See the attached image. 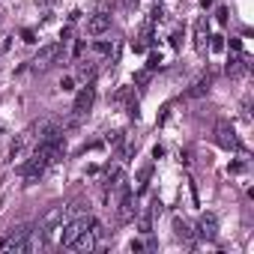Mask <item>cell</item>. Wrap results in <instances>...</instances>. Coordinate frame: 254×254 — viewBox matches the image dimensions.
Here are the masks:
<instances>
[{
  "mask_svg": "<svg viewBox=\"0 0 254 254\" xmlns=\"http://www.w3.org/2000/svg\"><path fill=\"white\" fill-rule=\"evenodd\" d=\"M90 227V218H75V221H69L66 227H60V245H72V239L81 233V230H87Z\"/></svg>",
  "mask_w": 254,
  "mask_h": 254,
  "instance_id": "obj_5",
  "label": "cell"
},
{
  "mask_svg": "<svg viewBox=\"0 0 254 254\" xmlns=\"http://www.w3.org/2000/svg\"><path fill=\"white\" fill-rule=\"evenodd\" d=\"M150 174H153V168H150V165H144V168H141V174H138V191H144V189H147Z\"/></svg>",
  "mask_w": 254,
  "mask_h": 254,
  "instance_id": "obj_13",
  "label": "cell"
},
{
  "mask_svg": "<svg viewBox=\"0 0 254 254\" xmlns=\"http://www.w3.org/2000/svg\"><path fill=\"white\" fill-rule=\"evenodd\" d=\"M108 27H111V15H108V12H96V15L87 21V33H90V36H102Z\"/></svg>",
  "mask_w": 254,
  "mask_h": 254,
  "instance_id": "obj_7",
  "label": "cell"
},
{
  "mask_svg": "<svg viewBox=\"0 0 254 254\" xmlns=\"http://www.w3.org/2000/svg\"><path fill=\"white\" fill-rule=\"evenodd\" d=\"M60 54H63V45L60 42H54V45H45L36 57H33V66L39 69V72H45V69H51L57 60H60Z\"/></svg>",
  "mask_w": 254,
  "mask_h": 254,
  "instance_id": "obj_2",
  "label": "cell"
},
{
  "mask_svg": "<svg viewBox=\"0 0 254 254\" xmlns=\"http://www.w3.org/2000/svg\"><path fill=\"white\" fill-rule=\"evenodd\" d=\"M215 15H218V21H221V24H227V9H218Z\"/></svg>",
  "mask_w": 254,
  "mask_h": 254,
  "instance_id": "obj_17",
  "label": "cell"
},
{
  "mask_svg": "<svg viewBox=\"0 0 254 254\" xmlns=\"http://www.w3.org/2000/svg\"><path fill=\"white\" fill-rule=\"evenodd\" d=\"M93 99H96V90H93V84H87V87H81V93L75 96V105H72V111H75V117H84L90 108H93Z\"/></svg>",
  "mask_w": 254,
  "mask_h": 254,
  "instance_id": "obj_4",
  "label": "cell"
},
{
  "mask_svg": "<svg viewBox=\"0 0 254 254\" xmlns=\"http://www.w3.org/2000/svg\"><path fill=\"white\" fill-rule=\"evenodd\" d=\"M212 78H215L212 72H206L203 78H197V81H194V84H191V87L186 90V99H197V96H203V93H206V90L212 87Z\"/></svg>",
  "mask_w": 254,
  "mask_h": 254,
  "instance_id": "obj_8",
  "label": "cell"
},
{
  "mask_svg": "<svg viewBox=\"0 0 254 254\" xmlns=\"http://www.w3.org/2000/svg\"><path fill=\"white\" fill-rule=\"evenodd\" d=\"M206 45H209V27H206V18H197V24H194V51L206 54Z\"/></svg>",
  "mask_w": 254,
  "mask_h": 254,
  "instance_id": "obj_6",
  "label": "cell"
},
{
  "mask_svg": "<svg viewBox=\"0 0 254 254\" xmlns=\"http://www.w3.org/2000/svg\"><path fill=\"white\" fill-rule=\"evenodd\" d=\"M96 51H99V54H108V51H111V45H108V42H96Z\"/></svg>",
  "mask_w": 254,
  "mask_h": 254,
  "instance_id": "obj_16",
  "label": "cell"
},
{
  "mask_svg": "<svg viewBox=\"0 0 254 254\" xmlns=\"http://www.w3.org/2000/svg\"><path fill=\"white\" fill-rule=\"evenodd\" d=\"M174 230H177L180 239H191V230H189V224H186L183 218H174Z\"/></svg>",
  "mask_w": 254,
  "mask_h": 254,
  "instance_id": "obj_12",
  "label": "cell"
},
{
  "mask_svg": "<svg viewBox=\"0 0 254 254\" xmlns=\"http://www.w3.org/2000/svg\"><path fill=\"white\" fill-rule=\"evenodd\" d=\"M93 245H96V233H93V230H81V233L72 239L69 248H75V251H90Z\"/></svg>",
  "mask_w": 254,
  "mask_h": 254,
  "instance_id": "obj_10",
  "label": "cell"
},
{
  "mask_svg": "<svg viewBox=\"0 0 254 254\" xmlns=\"http://www.w3.org/2000/svg\"><path fill=\"white\" fill-rule=\"evenodd\" d=\"M197 233H200L203 239H215V236H218V221H215V215H212V212H206V215L200 218Z\"/></svg>",
  "mask_w": 254,
  "mask_h": 254,
  "instance_id": "obj_9",
  "label": "cell"
},
{
  "mask_svg": "<svg viewBox=\"0 0 254 254\" xmlns=\"http://www.w3.org/2000/svg\"><path fill=\"white\" fill-rule=\"evenodd\" d=\"M63 218H66V206H60V203L51 206V209L39 218V233H42V236H51L54 230L63 227Z\"/></svg>",
  "mask_w": 254,
  "mask_h": 254,
  "instance_id": "obj_1",
  "label": "cell"
},
{
  "mask_svg": "<svg viewBox=\"0 0 254 254\" xmlns=\"http://www.w3.org/2000/svg\"><path fill=\"white\" fill-rule=\"evenodd\" d=\"M215 141L224 150H242V144H239V138H236V132H233L230 123H218L215 126Z\"/></svg>",
  "mask_w": 254,
  "mask_h": 254,
  "instance_id": "obj_3",
  "label": "cell"
},
{
  "mask_svg": "<svg viewBox=\"0 0 254 254\" xmlns=\"http://www.w3.org/2000/svg\"><path fill=\"white\" fill-rule=\"evenodd\" d=\"M212 39V51H221L224 48V42H221V36H209Z\"/></svg>",
  "mask_w": 254,
  "mask_h": 254,
  "instance_id": "obj_14",
  "label": "cell"
},
{
  "mask_svg": "<svg viewBox=\"0 0 254 254\" xmlns=\"http://www.w3.org/2000/svg\"><path fill=\"white\" fill-rule=\"evenodd\" d=\"M138 84H147L150 81V69H144V72H138V78H135Z\"/></svg>",
  "mask_w": 254,
  "mask_h": 254,
  "instance_id": "obj_15",
  "label": "cell"
},
{
  "mask_svg": "<svg viewBox=\"0 0 254 254\" xmlns=\"http://www.w3.org/2000/svg\"><path fill=\"white\" fill-rule=\"evenodd\" d=\"M245 69H248V63H245L242 57H230V63H227V75H230V78L245 75Z\"/></svg>",
  "mask_w": 254,
  "mask_h": 254,
  "instance_id": "obj_11",
  "label": "cell"
}]
</instances>
